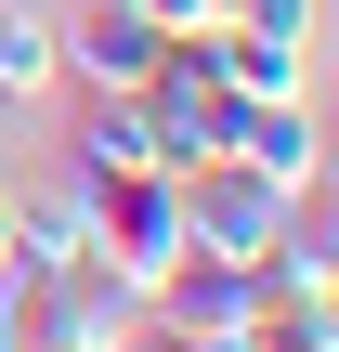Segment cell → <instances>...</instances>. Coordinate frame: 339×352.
Returning <instances> with one entry per match:
<instances>
[{
    "mask_svg": "<svg viewBox=\"0 0 339 352\" xmlns=\"http://www.w3.org/2000/svg\"><path fill=\"white\" fill-rule=\"evenodd\" d=\"M131 13H157V26H209L222 0H131Z\"/></svg>",
    "mask_w": 339,
    "mask_h": 352,
    "instance_id": "cell-10",
    "label": "cell"
},
{
    "mask_svg": "<svg viewBox=\"0 0 339 352\" xmlns=\"http://www.w3.org/2000/svg\"><path fill=\"white\" fill-rule=\"evenodd\" d=\"M13 261H26V274H91V183L13 196Z\"/></svg>",
    "mask_w": 339,
    "mask_h": 352,
    "instance_id": "cell-6",
    "label": "cell"
},
{
    "mask_svg": "<svg viewBox=\"0 0 339 352\" xmlns=\"http://www.w3.org/2000/svg\"><path fill=\"white\" fill-rule=\"evenodd\" d=\"M26 91H52V13L0 0V104H26Z\"/></svg>",
    "mask_w": 339,
    "mask_h": 352,
    "instance_id": "cell-8",
    "label": "cell"
},
{
    "mask_svg": "<svg viewBox=\"0 0 339 352\" xmlns=\"http://www.w3.org/2000/svg\"><path fill=\"white\" fill-rule=\"evenodd\" d=\"M65 157H78V183H105V170H170V157H157L144 91H91V118L65 131Z\"/></svg>",
    "mask_w": 339,
    "mask_h": 352,
    "instance_id": "cell-7",
    "label": "cell"
},
{
    "mask_svg": "<svg viewBox=\"0 0 339 352\" xmlns=\"http://www.w3.org/2000/svg\"><path fill=\"white\" fill-rule=\"evenodd\" d=\"M144 300H157V314H183V327H209V340H248V314H261L274 287H261V261H248V248H183Z\"/></svg>",
    "mask_w": 339,
    "mask_h": 352,
    "instance_id": "cell-3",
    "label": "cell"
},
{
    "mask_svg": "<svg viewBox=\"0 0 339 352\" xmlns=\"http://www.w3.org/2000/svg\"><path fill=\"white\" fill-rule=\"evenodd\" d=\"M157 13H131V0H91L78 26H52V78H78V91H144V65H157Z\"/></svg>",
    "mask_w": 339,
    "mask_h": 352,
    "instance_id": "cell-4",
    "label": "cell"
},
{
    "mask_svg": "<svg viewBox=\"0 0 339 352\" xmlns=\"http://www.w3.org/2000/svg\"><path fill=\"white\" fill-rule=\"evenodd\" d=\"M0 261H13V183H0Z\"/></svg>",
    "mask_w": 339,
    "mask_h": 352,
    "instance_id": "cell-11",
    "label": "cell"
},
{
    "mask_svg": "<svg viewBox=\"0 0 339 352\" xmlns=\"http://www.w3.org/2000/svg\"><path fill=\"white\" fill-rule=\"evenodd\" d=\"M222 157H248L261 183H314V170H327V144H314V91H274V104H235Z\"/></svg>",
    "mask_w": 339,
    "mask_h": 352,
    "instance_id": "cell-5",
    "label": "cell"
},
{
    "mask_svg": "<svg viewBox=\"0 0 339 352\" xmlns=\"http://www.w3.org/2000/svg\"><path fill=\"white\" fill-rule=\"evenodd\" d=\"M91 261L131 274V287H157L183 261V170H105L91 183Z\"/></svg>",
    "mask_w": 339,
    "mask_h": 352,
    "instance_id": "cell-1",
    "label": "cell"
},
{
    "mask_svg": "<svg viewBox=\"0 0 339 352\" xmlns=\"http://www.w3.org/2000/svg\"><path fill=\"white\" fill-rule=\"evenodd\" d=\"M235 352H339V314H327V300H261Z\"/></svg>",
    "mask_w": 339,
    "mask_h": 352,
    "instance_id": "cell-9",
    "label": "cell"
},
{
    "mask_svg": "<svg viewBox=\"0 0 339 352\" xmlns=\"http://www.w3.org/2000/svg\"><path fill=\"white\" fill-rule=\"evenodd\" d=\"M196 39H209V65H222V91H235V104L314 91V26H274V13H209Z\"/></svg>",
    "mask_w": 339,
    "mask_h": 352,
    "instance_id": "cell-2",
    "label": "cell"
},
{
    "mask_svg": "<svg viewBox=\"0 0 339 352\" xmlns=\"http://www.w3.org/2000/svg\"><path fill=\"white\" fill-rule=\"evenodd\" d=\"M314 13H327V0H314Z\"/></svg>",
    "mask_w": 339,
    "mask_h": 352,
    "instance_id": "cell-12",
    "label": "cell"
}]
</instances>
